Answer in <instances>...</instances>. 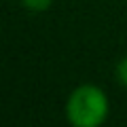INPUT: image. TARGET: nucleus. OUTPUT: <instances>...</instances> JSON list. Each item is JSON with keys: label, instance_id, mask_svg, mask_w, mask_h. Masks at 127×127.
Returning a JSON list of instances; mask_svg holds the SVG:
<instances>
[{"label": "nucleus", "instance_id": "obj_3", "mask_svg": "<svg viewBox=\"0 0 127 127\" xmlns=\"http://www.w3.org/2000/svg\"><path fill=\"white\" fill-rule=\"evenodd\" d=\"M117 78L127 87V57H123L117 66Z\"/></svg>", "mask_w": 127, "mask_h": 127}, {"label": "nucleus", "instance_id": "obj_1", "mask_svg": "<svg viewBox=\"0 0 127 127\" xmlns=\"http://www.w3.org/2000/svg\"><path fill=\"white\" fill-rule=\"evenodd\" d=\"M66 114L74 127H97L106 121L108 100L100 87L81 85L68 97Z\"/></svg>", "mask_w": 127, "mask_h": 127}, {"label": "nucleus", "instance_id": "obj_2", "mask_svg": "<svg viewBox=\"0 0 127 127\" xmlns=\"http://www.w3.org/2000/svg\"><path fill=\"white\" fill-rule=\"evenodd\" d=\"M23 6H26L28 11H34V13H42V11H47L51 6V2L53 0H21Z\"/></svg>", "mask_w": 127, "mask_h": 127}]
</instances>
